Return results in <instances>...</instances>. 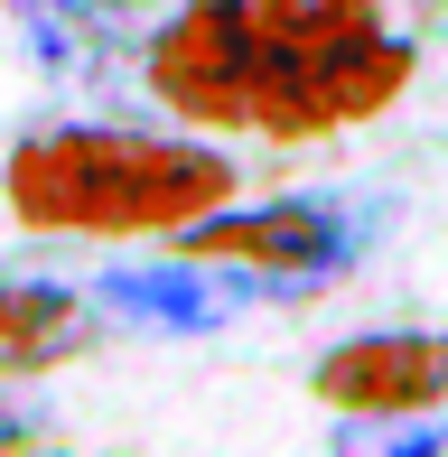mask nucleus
Listing matches in <instances>:
<instances>
[{"label":"nucleus","mask_w":448,"mask_h":457,"mask_svg":"<svg viewBox=\"0 0 448 457\" xmlns=\"http://www.w3.org/2000/svg\"><path fill=\"white\" fill-rule=\"evenodd\" d=\"M355 215L336 196H290V205H261V215H196L187 224V253L234 262V271H280V280H318L355 253Z\"/></svg>","instance_id":"nucleus-3"},{"label":"nucleus","mask_w":448,"mask_h":457,"mask_svg":"<svg viewBox=\"0 0 448 457\" xmlns=\"http://www.w3.org/2000/svg\"><path fill=\"white\" fill-rule=\"evenodd\" d=\"M224 187L215 150L140 131H47L10 159V205L37 234H187Z\"/></svg>","instance_id":"nucleus-2"},{"label":"nucleus","mask_w":448,"mask_h":457,"mask_svg":"<svg viewBox=\"0 0 448 457\" xmlns=\"http://www.w3.org/2000/svg\"><path fill=\"white\" fill-rule=\"evenodd\" d=\"M411 75L383 37V0H187L150 47V94L187 121L243 131H328Z\"/></svg>","instance_id":"nucleus-1"},{"label":"nucleus","mask_w":448,"mask_h":457,"mask_svg":"<svg viewBox=\"0 0 448 457\" xmlns=\"http://www.w3.org/2000/svg\"><path fill=\"white\" fill-rule=\"evenodd\" d=\"M85 299L75 289H0V373H37L66 345H85Z\"/></svg>","instance_id":"nucleus-6"},{"label":"nucleus","mask_w":448,"mask_h":457,"mask_svg":"<svg viewBox=\"0 0 448 457\" xmlns=\"http://www.w3.org/2000/svg\"><path fill=\"white\" fill-rule=\"evenodd\" d=\"M318 392L336 411H374V420L430 411V402H448V345L439 337H355L318 364Z\"/></svg>","instance_id":"nucleus-4"},{"label":"nucleus","mask_w":448,"mask_h":457,"mask_svg":"<svg viewBox=\"0 0 448 457\" xmlns=\"http://www.w3.org/2000/svg\"><path fill=\"white\" fill-rule=\"evenodd\" d=\"M94 299L112 308L121 327H159V337H196V327H215V318H234V299H243V280L234 271H206V253H187V262H150V271H104L94 280Z\"/></svg>","instance_id":"nucleus-5"},{"label":"nucleus","mask_w":448,"mask_h":457,"mask_svg":"<svg viewBox=\"0 0 448 457\" xmlns=\"http://www.w3.org/2000/svg\"><path fill=\"white\" fill-rule=\"evenodd\" d=\"M37 429V411H19V402H0V439H29Z\"/></svg>","instance_id":"nucleus-7"}]
</instances>
